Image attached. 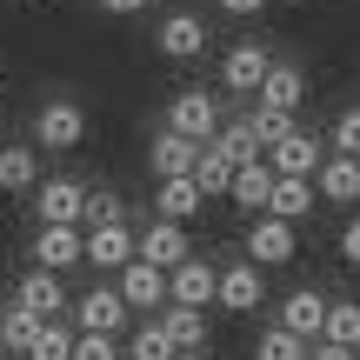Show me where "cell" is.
<instances>
[{
    "label": "cell",
    "mask_w": 360,
    "mask_h": 360,
    "mask_svg": "<svg viewBox=\"0 0 360 360\" xmlns=\"http://www.w3.org/2000/svg\"><path fill=\"white\" fill-rule=\"evenodd\" d=\"M260 7H267V0H220V13H233V20H254Z\"/></svg>",
    "instance_id": "cell-37"
},
{
    "label": "cell",
    "mask_w": 360,
    "mask_h": 360,
    "mask_svg": "<svg viewBox=\"0 0 360 360\" xmlns=\"http://www.w3.org/2000/svg\"><path fill=\"white\" fill-rule=\"evenodd\" d=\"M167 127L180 134V141L207 147V141H214V134H220V101H214V94H207V87H187V94H180V101L167 107Z\"/></svg>",
    "instance_id": "cell-2"
},
{
    "label": "cell",
    "mask_w": 360,
    "mask_h": 360,
    "mask_svg": "<svg viewBox=\"0 0 360 360\" xmlns=\"http://www.w3.org/2000/svg\"><path fill=\"white\" fill-rule=\"evenodd\" d=\"M141 260H147V267H160V274H174L180 260H193L187 227H174V220H154V227H141Z\"/></svg>",
    "instance_id": "cell-13"
},
{
    "label": "cell",
    "mask_w": 360,
    "mask_h": 360,
    "mask_svg": "<svg viewBox=\"0 0 360 360\" xmlns=\"http://www.w3.org/2000/svg\"><path fill=\"white\" fill-rule=\"evenodd\" d=\"M340 260H354V267H360V220L340 227Z\"/></svg>",
    "instance_id": "cell-36"
},
{
    "label": "cell",
    "mask_w": 360,
    "mask_h": 360,
    "mask_svg": "<svg viewBox=\"0 0 360 360\" xmlns=\"http://www.w3.org/2000/svg\"><path fill=\"white\" fill-rule=\"evenodd\" d=\"M120 300L127 307H141V314H154V307H167V274L160 267H147V260H134V267H120Z\"/></svg>",
    "instance_id": "cell-16"
},
{
    "label": "cell",
    "mask_w": 360,
    "mask_h": 360,
    "mask_svg": "<svg viewBox=\"0 0 360 360\" xmlns=\"http://www.w3.org/2000/svg\"><path fill=\"white\" fill-rule=\"evenodd\" d=\"M321 340L360 354V300H334V307H327V334H321Z\"/></svg>",
    "instance_id": "cell-28"
},
{
    "label": "cell",
    "mask_w": 360,
    "mask_h": 360,
    "mask_svg": "<svg viewBox=\"0 0 360 360\" xmlns=\"http://www.w3.org/2000/svg\"><path fill=\"white\" fill-rule=\"evenodd\" d=\"M193 160H200V147L180 141L174 127H160V134H154V147H147V167H154V180H180V174H193Z\"/></svg>",
    "instance_id": "cell-18"
},
{
    "label": "cell",
    "mask_w": 360,
    "mask_h": 360,
    "mask_svg": "<svg viewBox=\"0 0 360 360\" xmlns=\"http://www.w3.org/2000/svg\"><path fill=\"white\" fill-rule=\"evenodd\" d=\"M314 207H321V187H314V180H281V174H274V193H267V214L274 220H307Z\"/></svg>",
    "instance_id": "cell-21"
},
{
    "label": "cell",
    "mask_w": 360,
    "mask_h": 360,
    "mask_svg": "<svg viewBox=\"0 0 360 360\" xmlns=\"http://www.w3.org/2000/svg\"><path fill=\"white\" fill-rule=\"evenodd\" d=\"M80 260H87V227H40L34 233V267L67 274V267H80Z\"/></svg>",
    "instance_id": "cell-9"
},
{
    "label": "cell",
    "mask_w": 360,
    "mask_h": 360,
    "mask_svg": "<svg viewBox=\"0 0 360 360\" xmlns=\"http://www.w3.org/2000/svg\"><path fill=\"white\" fill-rule=\"evenodd\" d=\"M27 360H74V327H67V321H47Z\"/></svg>",
    "instance_id": "cell-32"
},
{
    "label": "cell",
    "mask_w": 360,
    "mask_h": 360,
    "mask_svg": "<svg viewBox=\"0 0 360 360\" xmlns=\"http://www.w3.org/2000/svg\"><path fill=\"white\" fill-rule=\"evenodd\" d=\"M267 74H274V60H267V47H233L227 60H220V94H260L267 87Z\"/></svg>",
    "instance_id": "cell-12"
},
{
    "label": "cell",
    "mask_w": 360,
    "mask_h": 360,
    "mask_svg": "<svg viewBox=\"0 0 360 360\" xmlns=\"http://www.w3.org/2000/svg\"><path fill=\"white\" fill-rule=\"evenodd\" d=\"M154 47H160V60H200L207 53V20L200 13H167L154 27Z\"/></svg>",
    "instance_id": "cell-8"
},
{
    "label": "cell",
    "mask_w": 360,
    "mask_h": 360,
    "mask_svg": "<svg viewBox=\"0 0 360 360\" xmlns=\"http://www.w3.org/2000/svg\"><path fill=\"white\" fill-rule=\"evenodd\" d=\"M174 360H207V354H174Z\"/></svg>",
    "instance_id": "cell-40"
},
{
    "label": "cell",
    "mask_w": 360,
    "mask_h": 360,
    "mask_svg": "<svg viewBox=\"0 0 360 360\" xmlns=\"http://www.w3.org/2000/svg\"><path fill=\"white\" fill-rule=\"evenodd\" d=\"M34 187H40L34 147H0V193H34Z\"/></svg>",
    "instance_id": "cell-25"
},
{
    "label": "cell",
    "mask_w": 360,
    "mask_h": 360,
    "mask_svg": "<svg viewBox=\"0 0 360 360\" xmlns=\"http://www.w3.org/2000/svg\"><path fill=\"white\" fill-rule=\"evenodd\" d=\"M127 300L120 287H94V294H74V334H120L127 327Z\"/></svg>",
    "instance_id": "cell-5"
},
{
    "label": "cell",
    "mask_w": 360,
    "mask_h": 360,
    "mask_svg": "<svg viewBox=\"0 0 360 360\" xmlns=\"http://www.w3.org/2000/svg\"><path fill=\"white\" fill-rule=\"evenodd\" d=\"M300 101H307V74L287 60H274L267 87H260V107H274V114H300Z\"/></svg>",
    "instance_id": "cell-20"
},
{
    "label": "cell",
    "mask_w": 360,
    "mask_h": 360,
    "mask_svg": "<svg viewBox=\"0 0 360 360\" xmlns=\"http://www.w3.org/2000/svg\"><path fill=\"white\" fill-rule=\"evenodd\" d=\"M327 307H334L327 294L294 287V294L281 300V314H274V327H287V334H300V340H321V334H327Z\"/></svg>",
    "instance_id": "cell-7"
},
{
    "label": "cell",
    "mask_w": 360,
    "mask_h": 360,
    "mask_svg": "<svg viewBox=\"0 0 360 360\" xmlns=\"http://www.w3.org/2000/svg\"><path fill=\"white\" fill-rule=\"evenodd\" d=\"M167 300H174V307H214V300H220V267L180 260V267L167 274Z\"/></svg>",
    "instance_id": "cell-10"
},
{
    "label": "cell",
    "mask_w": 360,
    "mask_h": 360,
    "mask_svg": "<svg viewBox=\"0 0 360 360\" xmlns=\"http://www.w3.org/2000/svg\"><path fill=\"white\" fill-rule=\"evenodd\" d=\"M160 327H167V340L180 354H200L207 347V307H174V300H167V307H160Z\"/></svg>",
    "instance_id": "cell-22"
},
{
    "label": "cell",
    "mask_w": 360,
    "mask_h": 360,
    "mask_svg": "<svg viewBox=\"0 0 360 360\" xmlns=\"http://www.w3.org/2000/svg\"><path fill=\"white\" fill-rule=\"evenodd\" d=\"M247 120H254L260 147H281L287 134H300V127H294V114H274V107H254V114H247Z\"/></svg>",
    "instance_id": "cell-33"
},
{
    "label": "cell",
    "mask_w": 360,
    "mask_h": 360,
    "mask_svg": "<svg viewBox=\"0 0 360 360\" xmlns=\"http://www.w3.org/2000/svg\"><path fill=\"white\" fill-rule=\"evenodd\" d=\"M307 360H354V354H347V347H334V340H314Z\"/></svg>",
    "instance_id": "cell-38"
},
{
    "label": "cell",
    "mask_w": 360,
    "mask_h": 360,
    "mask_svg": "<svg viewBox=\"0 0 360 360\" xmlns=\"http://www.w3.org/2000/svg\"><path fill=\"white\" fill-rule=\"evenodd\" d=\"M174 354H180V347L167 340V327H160V321H147L141 334L127 340V360H174Z\"/></svg>",
    "instance_id": "cell-30"
},
{
    "label": "cell",
    "mask_w": 360,
    "mask_h": 360,
    "mask_svg": "<svg viewBox=\"0 0 360 360\" xmlns=\"http://www.w3.org/2000/svg\"><path fill=\"white\" fill-rule=\"evenodd\" d=\"M74 360H127L120 334H74Z\"/></svg>",
    "instance_id": "cell-34"
},
{
    "label": "cell",
    "mask_w": 360,
    "mask_h": 360,
    "mask_svg": "<svg viewBox=\"0 0 360 360\" xmlns=\"http://www.w3.org/2000/svg\"><path fill=\"white\" fill-rule=\"evenodd\" d=\"M80 227H127V207H120V193H94L87 187V214H80Z\"/></svg>",
    "instance_id": "cell-31"
},
{
    "label": "cell",
    "mask_w": 360,
    "mask_h": 360,
    "mask_svg": "<svg viewBox=\"0 0 360 360\" xmlns=\"http://www.w3.org/2000/svg\"><path fill=\"white\" fill-rule=\"evenodd\" d=\"M314 340H300V334H287V327H267V334L254 340V360H307Z\"/></svg>",
    "instance_id": "cell-29"
},
{
    "label": "cell",
    "mask_w": 360,
    "mask_h": 360,
    "mask_svg": "<svg viewBox=\"0 0 360 360\" xmlns=\"http://www.w3.org/2000/svg\"><path fill=\"white\" fill-rule=\"evenodd\" d=\"M147 0H101V13H141Z\"/></svg>",
    "instance_id": "cell-39"
},
{
    "label": "cell",
    "mask_w": 360,
    "mask_h": 360,
    "mask_svg": "<svg viewBox=\"0 0 360 360\" xmlns=\"http://www.w3.org/2000/svg\"><path fill=\"white\" fill-rule=\"evenodd\" d=\"M233 174H240V167H233V160L220 154V147H200V160H193V187H200L207 200H220V193H233Z\"/></svg>",
    "instance_id": "cell-26"
},
{
    "label": "cell",
    "mask_w": 360,
    "mask_h": 360,
    "mask_svg": "<svg viewBox=\"0 0 360 360\" xmlns=\"http://www.w3.org/2000/svg\"><path fill=\"white\" fill-rule=\"evenodd\" d=\"M34 141L53 147V154H74V147L87 141V107H80V101H47L34 114Z\"/></svg>",
    "instance_id": "cell-1"
},
{
    "label": "cell",
    "mask_w": 360,
    "mask_h": 360,
    "mask_svg": "<svg viewBox=\"0 0 360 360\" xmlns=\"http://www.w3.org/2000/svg\"><path fill=\"white\" fill-rule=\"evenodd\" d=\"M314 187H321V200H327V207H354V200H360V160L327 154V167L314 174Z\"/></svg>",
    "instance_id": "cell-19"
},
{
    "label": "cell",
    "mask_w": 360,
    "mask_h": 360,
    "mask_svg": "<svg viewBox=\"0 0 360 360\" xmlns=\"http://www.w3.org/2000/svg\"><path fill=\"white\" fill-rule=\"evenodd\" d=\"M207 207V193L193 187V174H180V180H160L154 187V220H174V227H187L193 214Z\"/></svg>",
    "instance_id": "cell-17"
},
{
    "label": "cell",
    "mask_w": 360,
    "mask_h": 360,
    "mask_svg": "<svg viewBox=\"0 0 360 360\" xmlns=\"http://www.w3.org/2000/svg\"><path fill=\"white\" fill-rule=\"evenodd\" d=\"M260 300H267V274H260L254 260H227V267H220V307L227 314H254Z\"/></svg>",
    "instance_id": "cell-11"
},
{
    "label": "cell",
    "mask_w": 360,
    "mask_h": 360,
    "mask_svg": "<svg viewBox=\"0 0 360 360\" xmlns=\"http://www.w3.org/2000/svg\"><path fill=\"white\" fill-rule=\"evenodd\" d=\"M207 147H220V154L233 160V167H247V160H260V134H254V120H233V127H220Z\"/></svg>",
    "instance_id": "cell-27"
},
{
    "label": "cell",
    "mask_w": 360,
    "mask_h": 360,
    "mask_svg": "<svg viewBox=\"0 0 360 360\" xmlns=\"http://www.w3.org/2000/svg\"><path fill=\"white\" fill-rule=\"evenodd\" d=\"M40 327H47V321H40L34 307H20V300H13V307L0 314V347H7V354H34Z\"/></svg>",
    "instance_id": "cell-24"
},
{
    "label": "cell",
    "mask_w": 360,
    "mask_h": 360,
    "mask_svg": "<svg viewBox=\"0 0 360 360\" xmlns=\"http://www.w3.org/2000/svg\"><path fill=\"white\" fill-rule=\"evenodd\" d=\"M87 260H94L101 274L134 267V260H141V233H127V227H94V233H87Z\"/></svg>",
    "instance_id": "cell-15"
},
{
    "label": "cell",
    "mask_w": 360,
    "mask_h": 360,
    "mask_svg": "<svg viewBox=\"0 0 360 360\" xmlns=\"http://www.w3.org/2000/svg\"><path fill=\"white\" fill-rule=\"evenodd\" d=\"M247 260H254V267L260 274H267V267H287V260H294L300 254V240H294V220H274V214H260L254 220V227H247Z\"/></svg>",
    "instance_id": "cell-3"
},
{
    "label": "cell",
    "mask_w": 360,
    "mask_h": 360,
    "mask_svg": "<svg viewBox=\"0 0 360 360\" xmlns=\"http://www.w3.org/2000/svg\"><path fill=\"white\" fill-rule=\"evenodd\" d=\"M13 300L20 307H34L40 321H60V314H74V294L60 287V274H47V267H34L20 287H13Z\"/></svg>",
    "instance_id": "cell-14"
},
{
    "label": "cell",
    "mask_w": 360,
    "mask_h": 360,
    "mask_svg": "<svg viewBox=\"0 0 360 360\" xmlns=\"http://www.w3.org/2000/svg\"><path fill=\"white\" fill-rule=\"evenodd\" d=\"M327 141H334V154H347V160H360V107H347V114L334 120V134H327Z\"/></svg>",
    "instance_id": "cell-35"
},
{
    "label": "cell",
    "mask_w": 360,
    "mask_h": 360,
    "mask_svg": "<svg viewBox=\"0 0 360 360\" xmlns=\"http://www.w3.org/2000/svg\"><path fill=\"white\" fill-rule=\"evenodd\" d=\"M267 167L281 180H314L327 167V141H321V134H287L281 147H267Z\"/></svg>",
    "instance_id": "cell-6"
},
{
    "label": "cell",
    "mask_w": 360,
    "mask_h": 360,
    "mask_svg": "<svg viewBox=\"0 0 360 360\" xmlns=\"http://www.w3.org/2000/svg\"><path fill=\"white\" fill-rule=\"evenodd\" d=\"M0 354H7V347H0Z\"/></svg>",
    "instance_id": "cell-41"
},
{
    "label": "cell",
    "mask_w": 360,
    "mask_h": 360,
    "mask_svg": "<svg viewBox=\"0 0 360 360\" xmlns=\"http://www.w3.org/2000/svg\"><path fill=\"white\" fill-rule=\"evenodd\" d=\"M267 193H274V167H267V160H247V167L240 174H233V193H227V200L233 207H247V214H267Z\"/></svg>",
    "instance_id": "cell-23"
},
{
    "label": "cell",
    "mask_w": 360,
    "mask_h": 360,
    "mask_svg": "<svg viewBox=\"0 0 360 360\" xmlns=\"http://www.w3.org/2000/svg\"><path fill=\"white\" fill-rule=\"evenodd\" d=\"M34 214H40V227H80V214H87V187L80 180H40L34 187Z\"/></svg>",
    "instance_id": "cell-4"
}]
</instances>
